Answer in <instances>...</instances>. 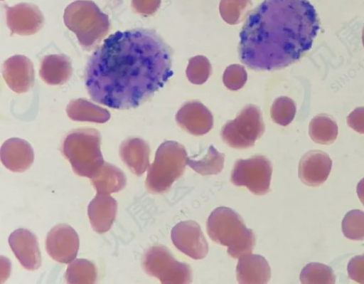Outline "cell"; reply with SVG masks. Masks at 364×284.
I'll use <instances>...</instances> for the list:
<instances>
[{"label":"cell","instance_id":"cell-1","mask_svg":"<svg viewBox=\"0 0 364 284\" xmlns=\"http://www.w3.org/2000/svg\"><path fill=\"white\" fill-rule=\"evenodd\" d=\"M171 51L154 31H117L89 58L85 85L95 102L114 109L136 107L172 75Z\"/></svg>","mask_w":364,"mask_h":284},{"label":"cell","instance_id":"cell-2","mask_svg":"<svg viewBox=\"0 0 364 284\" xmlns=\"http://www.w3.org/2000/svg\"><path fill=\"white\" fill-rule=\"evenodd\" d=\"M318 28L317 14L308 0H264L241 30L240 58L257 70L286 67L311 48Z\"/></svg>","mask_w":364,"mask_h":284},{"label":"cell","instance_id":"cell-3","mask_svg":"<svg viewBox=\"0 0 364 284\" xmlns=\"http://www.w3.org/2000/svg\"><path fill=\"white\" fill-rule=\"evenodd\" d=\"M209 237L215 243L228 246V253L234 258L250 253L255 245V236L247 228L241 216L232 209H215L206 223Z\"/></svg>","mask_w":364,"mask_h":284},{"label":"cell","instance_id":"cell-4","mask_svg":"<svg viewBox=\"0 0 364 284\" xmlns=\"http://www.w3.org/2000/svg\"><path fill=\"white\" fill-rule=\"evenodd\" d=\"M63 20L85 50H90L99 43L107 35L110 27L108 16L90 0H77L70 4L65 9Z\"/></svg>","mask_w":364,"mask_h":284},{"label":"cell","instance_id":"cell-5","mask_svg":"<svg viewBox=\"0 0 364 284\" xmlns=\"http://www.w3.org/2000/svg\"><path fill=\"white\" fill-rule=\"evenodd\" d=\"M100 142V132L92 128L77 129L65 136L63 154L77 175L91 179L104 164Z\"/></svg>","mask_w":364,"mask_h":284},{"label":"cell","instance_id":"cell-6","mask_svg":"<svg viewBox=\"0 0 364 284\" xmlns=\"http://www.w3.org/2000/svg\"><path fill=\"white\" fill-rule=\"evenodd\" d=\"M188 160L185 147L175 141L160 144L149 165L146 186L152 193H164L183 174Z\"/></svg>","mask_w":364,"mask_h":284},{"label":"cell","instance_id":"cell-7","mask_svg":"<svg viewBox=\"0 0 364 284\" xmlns=\"http://www.w3.org/2000/svg\"><path fill=\"white\" fill-rule=\"evenodd\" d=\"M264 132V124L259 109L253 105L245 106L232 120L221 130L224 142L232 148L247 149L254 145Z\"/></svg>","mask_w":364,"mask_h":284},{"label":"cell","instance_id":"cell-8","mask_svg":"<svg viewBox=\"0 0 364 284\" xmlns=\"http://www.w3.org/2000/svg\"><path fill=\"white\" fill-rule=\"evenodd\" d=\"M142 266L145 272L164 284H185L192 281L191 267L176 261L164 246L150 247L144 253Z\"/></svg>","mask_w":364,"mask_h":284},{"label":"cell","instance_id":"cell-9","mask_svg":"<svg viewBox=\"0 0 364 284\" xmlns=\"http://www.w3.org/2000/svg\"><path fill=\"white\" fill-rule=\"evenodd\" d=\"M272 165L262 155L235 162L231 174L233 184L246 186L252 193L263 195L269 191Z\"/></svg>","mask_w":364,"mask_h":284},{"label":"cell","instance_id":"cell-10","mask_svg":"<svg viewBox=\"0 0 364 284\" xmlns=\"http://www.w3.org/2000/svg\"><path fill=\"white\" fill-rule=\"evenodd\" d=\"M173 245L188 256L199 260L208 252V245L198 223L193 221H181L171 231Z\"/></svg>","mask_w":364,"mask_h":284},{"label":"cell","instance_id":"cell-11","mask_svg":"<svg viewBox=\"0 0 364 284\" xmlns=\"http://www.w3.org/2000/svg\"><path fill=\"white\" fill-rule=\"evenodd\" d=\"M80 246L77 232L68 224H58L48 233L46 248L48 255L62 263L72 262L77 256Z\"/></svg>","mask_w":364,"mask_h":284},{"label":"cell","instance_id":"cell-12","mask_svg":"<svg viewBox=\"0 0 364 284\" xmlns=\"http://www.w3.org/2000/svg\"><path fill=\"white\" fill-rule=\"evenodd\" d=\"M6 24L12 34L29 36L37 33L44 23L43 16L37 6L20 3L6 6Z\"/></svg>","mask_w":364,"mask_h":284},{"label":"cell","instance_id":"cell-13","mask_svg":"<svg viewBox=\"0 0 364 284\" xmlns=\"http://www.w3.org/2000/svg\"><path fill=\"white\" fill-rule=\"evenodd\" d=\"M176 120L182 129L196 136L208 133L213 125L212 113L196 100L185 103L176 113Z\"/></svg>","mask_w":364,"mask_h":284},{"label":"cell","instance_id":"cell-14","mask_svg":"<svg viewBox=\"0 0 364 284\" xmlns=\"http://www.w3.org/2000/svg\"><path fill=\"white\" fill-rule=\"evenodd\" d=\"M9 244L21 265L28 270L38 269L41 256L36 236L25 228H18L9 237Z\"/></svg>","mask_w":364,"mask_h":284},{"label":"cell","instance_id":"cell-15","mask_svg":"<svg viewBox=\"0 0 364 284\" xmlns=\"http://www.w3.org/2000/svg\"><path fill=\"white\" fill-rule=\"evenodd\" d=\"M2 75L7 85L16 93L27 92L34 81L33 63L21 55L11 56L4 63Z\"/></svg>","mask_w":364,"mask_h":284},{"label":"cell","instance_id":"cell-16","mask_svg":"<svg viewBox=\"0 0 364 284\" xmlns=\"http://www.w3.org/2000/svg\"><path fill=\"white\" fill-rule=\"evenodd\" d=\"M332 167V160L324 152L311 150L306 152L299 164V177L305 184L318 186L328 178Z\"/></svg>","mask_w":364,"mask_h":284},{"label":"cell","instance_id":"cell-17","mask_svg":"<svg viewBox=\"0 0 364 284\" xmlns=\"http://www.w3.org/2000/svg\"><path fill=\"white\" fill-rule=\"evenodd\" d=\"M1 161L6 168L14 172L27 170L34 160V152L25 140L10 138L6 140L0 151Z\"/></svg>","mask_w":364,"mask_h":284},{"label":"cell","instance_id":"cell-18","mask_svg":"<svg viewBox=\"0 0 364 284\" xmlns=\"http://www.w3.org/2000/svg\"><path fill=\"white\" fill-rule=\"evenodd\" d=\"M117 201L108 194L99 193L90 202L87 214L95 231L103 233L108 231L116 216Z\"/></svg>","mask_w":364,"mask_h":284},{"label":"cell","instance_id":"cell-19","mask_svg":"<svg viewBox=\"0 0 364 284\" xmlns=\"http://www.w3.org/2000/svg\"><path fill=\"white\" fill-rule=\"evenodd\" d=\"M236 274L239 283L264 284L271 278V269L264 257L247 253L239 258Z\"/></svg>","mask_w":364,"mask_h":284},{"label":"cell","instance_id":"cell-20","mask_svg":"<svg viewBox=\"0 0 364 284\" xmlns=\"http://www.w3.org/2000/svg\"><path fill=\"white\" fill-rule=\"evenodd\" d=\"M149 144L137 137L124 140L119 148L122 160L137 176L143 174L149 167Z\"/></svg>","mask_w":364,"mask_h":284},{"label":"cell","instance_id":"cell-21","mask_svg":"<svg viewBox=\"0 0 364 284\" xmlns=\"http://www.w3.org/2000/svg\"><path fill=\"white\" fill-rule=\"evenodd\" d=\"M72 71L71 62L68 56L52 54L42 59L39 74L45 83L55 85L67 82L72 75Z\"/></svg>","mask_w":364,"mask_h":284},{"label":"cell","instance_id":"cell-22","mask_svg":"<svg viewBox=\"0 0 364 284\" xmlns=\"http://www.w3.org/2000/svg\"><path fill=\"white\" fill-rule=\"evenodd\" d=\"M91 181L97 192L108 194L121 191L127 183L124 172L117 167L106 162L91 178Z\"/></svg>","mask_w":364,"mask_h":284},{"label":"cell","instance_id":"cell-23","mask_svg":"<svg viewBox=\"0 0 364 284\" xmlns=\"http://www.w3.org/2000/svg\"><path fill=\"white\" fill-rule=\"evenodd\" d=\"M68 116L73 120L104 123L110 118L107 110L79 98L71 100L66 107Z\"/></svg>","mask_w":364,"mask_h":284},{"label":"cell","instance_id":"cell-24","mask_svg":"<svg viewBox=\"0 0 364 284\" xmlns=\"http://www.w3.org/2000/svg\"><path fill=\"white\" fill-rule=\"evenodd\" d=\"M338 125L332 117L319 114L310 122L309 132L311 140L318 144L333 143L338 136Z\"/></svg>","mask_w":364,"mask_h":284},{"label":"cell","instance_id":"cell-25","mask_svg":"<svg viewBox=\"0 0 364 284\" xmlns=\"http://www.w3.org/2000/svg\"><path fill=\"white\" fill-rule=\"evenodd\" d=\"M224 161V154L210 145L202 158L196 159L189 157L187 164L197 173L205 176L219 174L223 168Z\"/></svg>","mask_w":364,"mask_h":284},{"label":"cell","instance_id":"cell-26","mask_svg":"<svg viewBox=\"0 0 364 284\" xmlns=\"http://www.w3.org/2000/svg\"><path fill=\"white\" fill-rule=\"evenodd\" d=\"M65 279L68 283L91 284L97 279V269L91 261L79 258L69 264L65 272Z\"/></svg>","mask_w":364,"mask_h":284},{"label":"cell","instance_id":"cell-27","mask_svg":"<svg viewBox=\"0 0 364 284\" xmlns=\"http://www.w3.org/2000/svg\"><path fill=\"white\" fill-rule=\"evenodd\" d=\"M300 280L306 284H333L336 276L331 267L320 263H310L301 271Z\"/></svg>","mask_w":364,"mask_h":284},{"label":"cell","instance_id":"cell-28","mask_svg":"<svg viewBox=\"0 0 364 284\" xmlns=\"http://www.w3.org/2000/svg\"><path fill=\"white\" fill-rule=\"evenodd\" d=\"M250 0H221L219 6L223 19L229 24L241 22L251 9Z\"/></svg>","mask_w":364,"mask_h":284},{"label":"cell","instance_id":"cell-29","mask_svg":"<svg viewBox=\"0 0 364 284\" xmlns=\"http://www.w3.org/2000/svg\"><path fill=\"white\" fill-rule=\"evenodd\" d=\"M342 231L348 239L364 240V212L359 209L349 211L342 221Z\"/></svg>","mask_w":364,"mask_h":284},{"label":"cell","instance_id":"cell-30","mask_svg":"<svg viewBox=\"0 0 364 284\" xmlns=\"http://www.w3.org/2000/svg\"><path fill=\"white\" fill-rule=\"evenodd\" d=\"M295 114V102L288 97H279L272 103L271 117L273 121L278 125H288L293 120Z\"/></svg>","mask_w":364,"mask_h":284},{"label":"cell","instance_id":"cell-31","mask_svg":"<svg viewBox=\"0 0 364 284\" xmlns=\"http://www.w3.org/2000/svg\"><path fill=\"white\" fill-rule=\"evenodd\" d=\"M211 65L203 56H196L188 61L186 76L188 80L196 85L204 83L211 74Z\"/></svg>","mask_w":364,"mask_h":284},{"label":"cell","instance_id":"cell-32","mask_svg":"<svg viewBox=\"0 0 364 284\" xmlns=\"http://www.w3.org/2000/svg\"><path fill=\"white\" fill-rule=\"evenodd\" d=\"M247 78V72L243 66L232 64L225 69L223 80L227 88L231 90H237L244 86Z\"/></svg>","mask_w":364,"mask_h":284},{"label":"cell","instance_id":"cell-33","mask_svg":"<svg viewBox=\"0 0 364 284\" xmlns=\"http://www.w3.org/2000/svg\"><path fill=\"white\" fill-rule=\"evenodd\" d=\"M347 270L350 279L364 284V254L352 258L348 262Z\"/></svg>","mask_w":364,"mask_h":284},{"label":"cell","instance_id":"cell-34","mask_svg":"<svg viewBox=\"0 0 364 284\" xmlns=\"http://www.w3.org/2000/svg\"><path fill=\"white\" fill-rule=\"evenodd\" d=\"M161 0H132L133 10L142 16L153 15L159 8Z\"/></svg>","mask_w":364,"mask_h":284},{"label":"cell","instance_id":"cell-35","mask_svg":"<svg viewBox=\"0 0 364 284\" xmlns=\"http://www.w3.org/2000/svg\"><path fill=\"white\" fill-rule=\"evenodd\" d=\"M347 123L355 131L364 134V107L353 110L347 117Z\"/></svg>","mask_w":364,"mask_h":284},{"label":"cell","instance_id":"cell-36","mask_svg":"<svg viewBox=\"0 0 364 284\" xmlns=\"http://www.w3.org/2000/svg\"><path fill=\"white\" fill-rule=\"evenodd\" d=\"M356 191L359 199L364 205V177L358 183Z\"/></svg>","mask_w":364,"mask_h":284},{"label":"cell","instance_id":"cell-37","mask_svg":"<svg viewBox=\"0 0 364 284\" xmlns=\"http://www.w3.org/2000/svg\"><path fill=\"white\" fill-rule=\"evenodd\" d=\"M362 40H363V46H364V27H363V28Z\"/></svg>","mask_w":364,"mask_h":284}]
</instances>
